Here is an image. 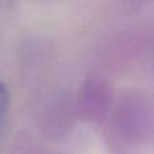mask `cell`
Wrapping results in <instances>:
<instances>
[{
	"mask_svg": "<svg viewBox=\"0 0 154 154\" xmlns=\"http://www.w3.org/2000/svg\"><path fill=\"white\" fill-rule=\"evenodd\" d=\"M7 106H8V93H7V88L5 85L0 81V123L4 119L5 111H7Z\"/></svg>",
	"mask_w": 154,
	"mask_h": 154,
	"instance_id": "1",
	"label": "cell"
}]
</instances>
